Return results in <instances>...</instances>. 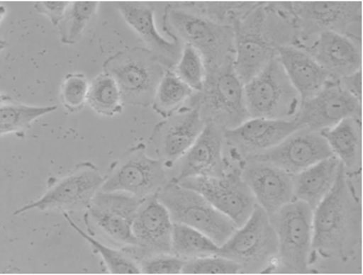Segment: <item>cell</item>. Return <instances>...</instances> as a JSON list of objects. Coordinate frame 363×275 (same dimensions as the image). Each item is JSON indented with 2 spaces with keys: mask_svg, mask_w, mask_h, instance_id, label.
I'll list each match as a JSON object with an SVG mask.
<instances>
[{
  "mask_svg": "<svg viewBox=\"0 0 363 275\" xmlns=\"http://www.w3.org/2000/svg\"><path fill=\"white\" fill-rule=\"evenodd\" d=\"M361 241L362 205L341 164L334 186L313 210L312 250L347 261L359 253Z\"/></svg>",
  "mask_w": 363,
  "mask_h": 275,
  "instance_id": "obj_1",
  "label": "cell"
},
{
  "mask_svg": "<svg viewBox=\"0 0 363 275\" xmlns=\"http://www.w3.org/2000/svg\"><path fill=\"white\" fill-rule=\"evenodd\" d=\"M164 28L172 38L192 45L201 54L206 73L215 71L235 56L233 26L208 18L192 5L167 6Z\"/></svg>",
  "mask_w": 363,
  "mask_h": 275,
  "instance_id": "obj_2",
  "label": "cell"
},
{
  "mask_svg": "<svg viewBox=\"0 0 363 275\" xmlns=\"http://www.w3.org/2000/svg\"><path fill=\"white\" fill-rule=\"evenodd\" d=\"M189 108H196L205 123H215L223 130H231L248 120L245 85L235 69V56L215 71L206 73L204 89L194 92Z\"/></svg>",
  "mask_w": 363,
  "mask_h": 275,
  "instance_id": "obj_3",
  "label": "cell"
},
{
  "mask_svg": "<svg viewBox=\"0 0 363 275\" xmlns=\"http://www.w3.org/2000/svg\"><path fill=\"white\" fill-rule=\"evenodd\" d=\"M167 67L147 48H128L106 60L104 73L115 79L123 103L152 104Z\"/></svg>",
  "mask_w": 363,
  "mask_h": 275,
  "instance_id": "obj_4",
  "label": "cell"
},
{
  "mask_svg": "<svg viewBox=\"0 0 363 275\" xmlns=\"http://www.w3.org/2000/svg\"><path fill=\"white\" fill-rule=\"evenodd\" d=\"M245 99L250 118H296L301 104V96L289 82L278 55L245 84Z\"/></svg>",
  "mask_w": 363,
  "mask_h": 275,
  "instance_id": "obj_5",
  "label": "cell"
},
{
  "mask_svg": "<svg viewBox=\"0 0 363 275\" xmlns=\"http://www.w3.org/2000/svg\"><path fill=\"white\" fill-rule=\"evenodd\" d=\"M156 197L167 208L173 223L185 224L204 232L219 247L238 230V225L201 193L179 182H167Z\"/></svg>",
  "mask_w": 363,
  "mask_h": 275,
  "instance_id": "obj_6",
  "label": "cell"
},
{
  "mask_svg": "<svg viewBox=\"0 0 363 275\" xmlns=\"http://www.w3.org/2000/svg\"><path fill=\"white\" fill-rule=\"evenodd\" d=\"M218 255L241 266V273H259L278 257V237L267 212L256 204L242 227L219 248Z\"/></svg>",
  "mask_w": 363,
  "mask_h": 275,
  "instance_id": "obj_7",
  "label": "cell"
},
{
  "mask_svg": "<svg viewBox=\"0 0 363 275\" xmlns=\"http://www.w3.org/2000/svg\"><path fill=\"white\" fill-rule=\"evenodd\" d=\"M235 34V69L245 85L278 55L267 24V9L254 5L231 23Z\"/></svg>",
  "mask_w": 363,
  "mask_h": 275,
  "instance_id": "obj_8",
  "label": "cell"
},
{
  "mask_svg": "<svg viewBox=\"0 0 363 275\" xmlns=\"http://www.w3.org/2000/svg\"><path fill=\"white\" fill-rule=\"evenodd\" d=\"M271 218L278 237V259L287 273H306L312 252L313 210L304 201H289Z\"/></svg>",
  "mask_w": 363,
  "mask_h": 275,
  "instance_id": "obj_9",
  "label": "cell"
},
{
  "mask_svg": "<svg viewBox=\"0 0 363 275\" xmlns=\"http://www.w3.org/2000/svg\"><path fill=\"white\" fill-rule=\"evenodd\" d=\"M178 182L201 193L223 215L229 217L238 228L248 220L255 208V198L238 169L225 172L222 176H196Z\"/></svg>",
  "mask_w": 363,
  "mask_h": 275,
  "instance_id": "obj_10",
  "label": "cell"
},
{
  "mask_svg": "<svg viewBox=\"0 0 363 275\" xmlns=\"http://www.w3.org/2000/svg\"><path fill=\"white\" fill-rule=\"evenodd\" d=\"M145 199L125 192L99 191L87 208L86 220L96 231L124 248L136 246L133 224Z\"/></svg>",
  "mask_w": 363,
  "mask_h": 275,
  "instance_id": "obj_11",
  "label": "cell"
},
{
  "mask_svg": "<svg viewBox=\"0 0 363 275\" xmlns=\"http://www.w3.org/2000/svg\"><path fill=\"white\" fill-rule=\"evenodd\" d=\"M167 182L162 161L149 157L145 147L138 145L125 152L111 173L105 178L101 191H119L145 199L157 194Z\"/></svg>",
  "mask_w": 363,
  "mask_h": 275,
  "instance_id": "obj_12",
  "label": "cell"
},
{
  "mask_svg": "<svg viewBox=\"0 0 363 275\" xmlns=\"http://www.w3.org/2000/svg\"><path fill=\"white\" fill-rule=\"evenodd\" d=\"M105 176L93 164H79L71 174L60 179L49 187L38 201L24 205L15 212V216L29 210H62L80 211L89 208L93 198L101 191Z\"/></svg>",
  "mask_w": 363,
  "mask_h": 275,
  "instance_id": "obj_13",
  "label": "cell"
},
{
  "mask_svg": "<svg viewBox=\"0 0 363 275\" xmlns=\"http://www.w3.org/2000/svg\"><path fill=\"white\" fill-rule=\"evenodd\" d=\"M361 101L342 89L338 79H333L315 97L301 101V108L294 119L301 129L305 128L315 133H322L345 118L361 120Z\"/></svg>",
  "mask_w": 363,
  "mask_h": 275,
  "instance_id": "obj_14",
  "label": "cell"
},
{
  "mask_svg": "<svg viewBox=\"0 0 363 275\" xmlns=\"http://www.w3.org/2000/svg\"><path fill=\"white\" fill-rule=\"evenodd\" d=\"M333 155L328 142L320 133L301 128L278 145L248 157L245 161L273 164L289 174L294 175Z\"/></svg>",
  "mask_w": 363,
  "mask_h": 275,
  "instance_id": "obj_15",
  "label": "cell"
},
{
  "mask_svg": "<svg viewBox=\"0 0 363 275\" xmlns=\"http://www.w3.org/2000/svg\"><path fill=\"white\" fill-rule=\"evenodd\" d=\"M289 12L296 35L312 36L325 31L345 35L354 24H361V3H289L282 4Z\"/></svg>",
  "mask_w": 363,
  "mask_h": 275,
  "instance_id": "obj_16",
  "label": "cell"
},
{
  "mask_svg": "<svg viewBox=\"0 0 363 275\" xmlns=\"http://www.w3.org/2000/svg\"><path fill=\"white\" fill-rule=\"evenodd\" d=\"M173 225L167 208L156 194L145 198L133 224L136 246L123 250L138 262L152 255L171 254Z\"/></svg>",
  "mask_w": 363,
  "mask_h": 275,
  "instance_id": "obj_17",
  "label": "cell"
},
{
  "mask_svg": "<svg viewBox=\"0 0 363 275\" xmlns=\"http://www.w3.org/2000/svg\"><path fill=\"white\" fill-rule=\"evenodd\" d=\"M241 176L252 191L256 204L271 217L293 197V175L273 164L259 161H245Z\"/></svg>",
  "mask_w": 363,
  "mask_h": 275,
  "instance_id": "obj_18",
  "label": "cell"
},
{
  "mask_svg": "<svg viewBox=\"0 0 363 275\" xmlns=\"http://www.w3.org/2000/svg\"><path fill=\"white\" fill-rule=\"evenodd\" d=\"M301 129L296 119L249 118L240 127L224 131L225 141L238 152V157H247L266 152L278 145L294 131Z\"/></svg>",
  "mask_w": 363,
  "mask_h": 275,
  "instance_id": "obj_19",
  "label": "cell"
},
{
  "mask_svg": "<svg viewBox=\"0 0 363 275\" xmlns=\"http://www.w3.org/2000/svg\"><path fill=\"white\" fill-rule=\"evenodd\" d=\"M205 124L199 111L189 108L157 124L152 133V143L160 160L175 162L182 159L204 130Z\"/></svg>",
  "mask_w": 363,
  "mask_h": 275,
  "instance_id": "obj_20",
  "label": "cell"
},
{
  "mask_svg": "<svg viewBox=\"0 0 363 275\" xmlns=\"http://www.w3.org/2000/svg\"><path fill=\"white\" fill-rule=\"evenodd\" d=\"M224 130L215 123L205 124L204 130L182 157L180 173L174 181L196 176H222L225 173L223 157Z\"/></svg>",
  "mask_w": 363,
  "mask_h": 275,
  "instance_id": "obj_21",
  "label": "cell"
},
{
  "mask_svg": "<svg viewBox=\"0 0 363 275\" xmlns=\"http://www.w3.org/2000/svg\"><path fill=\"white\" fill-rule=\"evenodd\" d=\"M123 18L138 33L147 49L162 62L167 69L175 67L182 56V42L178 38L167 41L160 34L154 21V8L143 3H117L116 4Z\"/></svg>",
  "mask_w": 363,
  "mask_h": 275,
  "instance_id": "obj_22",
  "label": "cell"
},
{
  "mask_svg": "<svg viewBox=\"0 0 363 275\" xmlns=\"http://www.w3.org/2000/svg\"><path fill=\"white\" fill-rule=\"evenodd\" d=\"M312 57L334 79H341L361 69L359 45L347 35L325 31L310 49Z\"/></svg>",
  "mask_w": 363,
  "mask_h": 275,
  "instance_id": "obj_23",
  "label": "cell"
},
{
  "mask_svg": "<svg viewBox=\"0 0 363 275\" xmlns=\"http://www.w3.org/2000/svg\"><path fill=\"white\" fill-rule=\"evenodd\" d=\"M278 57L301 96V101H308L320 92L333 77L312 57L311 54L294 45H284L278 49Z\"/></svg>",
  "mask_w": 363,
  "mask_h": 275,
  "instance_id": "obj_24",
  "label": "cell"
},
{
  "mask_svg": "<svg viewBox=\"0 0 363 275\" xmlns=\"http://www.w3.org/2000/svg\"><path fill=\"white\" fill-rule=\"evenodd\" d=\"M340 167L341 162L333 155L293 175V197L315 210L334 186Z\"/></svg>",
  "mask_w": 363,
  "mask_h": 275,
  "instance_id": "obj_25",
  "label": "cell"
},
{
  "mask_svg": "<svg viewBox=\"0 0 363 275\" xmlns=\"http://www.w3.org/2000/svg\"><path fill=\"white\" fill-rule=\"evenodd\" d=\"M334 157H337L347 173L359 172L361 169V120L345 118L335 127L323 130Z\"/></svg>",
  "mask_w": 363,
  "mask_h": 275,
  "instance_id": "obj_26",
  "label": "cell"
},
{
  "mask_svg": "<svg viewBox=\"0 0 363 275\" xmlns=\"http://www.w3.org/2000/svg\"><path fill=\"white\" fill-rule=\"evenodd\" d=\"M220 247L201 231L185 224L174 223L171 254L184 260L218 255Z\"/></svg>",
  "mask_w": 363,
  "mask_h": 275,
  "instance_id": "obj_27",
  "label": "cell"
},
{
  "mask_svg": "<svg viewBox=\"0 0 363 275\" xmlns=\"http://www.w3.org/2000/svg\"><path fill=\"white\" fill-rule=\"evenodd\" d=\"M193 94L194 91L182 82L174 72L167 69L156 89L152 108L159 115L168 118L189 103Z\"/></svg>",
  "mask_w": 363,
  "mask_h": 275,
  "instance_id": "obj_28",
  "label": "cell"
},
{
  "mask_svg": "<svg viewBox=\"0 0 363 275\" xmlns=\"http://www.w3.org/2000/svg\"><path fill=\"white\" fill-rule=\"evenodd\" d=\"M87 104L96 113L105 117L122 113V94L115 79L106 73L93 79L89 84Z\"/></svg>",
  "mask_w": 363,
  "mask_h": 275,
  "instance_id": "obj_29",
  "label": "cell"
},
{
  "mask_svg": "<svg viewBox=\"0 0 363 275\" xmlns=\"http://www.w3.org/2000/svg\"><path fill=\"white\" fill-rule=\"evenodd\" d=\"M1 135L19 133L31 127L36 119L55 111L57 106H29L3 98L1 101Z\"/></svg>",
  "mask_w": 363,
  "mask_h": 275,
  "instance_id": "obj_30",
  "label": "cell"
},
{
  "mask_svg": "<svg viewBox=\"0 0 363 275\" xmlns=\"http://www.w3.org/2000/svg\"><path fill=\"white\" fill-rule=\"evenodd\" d=\"M96 1H73L68 6L62 22L57 26L61 41L65 45H74L82 38L93 16L98 10Z\"/></svg>",
  "mask_w": 363,
  "mask_h": 275,
  "instance_id": "obj_31",
  "label": "cell"
},
{
  "mask_svg": "<svg viewBox=\"0 0 363 275\" xmlns=\"http://www.w3.org/2000/svg\"><path fill=\"white\" fill-rule=\"evenodd\" d=\"M65 218L67 220L68 223L71 224V227L78 232L82 237L85 238L89 245L94 248L96 253L99 254L105 264L108 266V271L112 274H140L142 273L141 267L138 264V261L130 257L125 250H117L105 246L101 242L98 241L96 238H93L91 235L82 231L77 224L72 220L71 217L67 213H65Z\"/></svg>",
  "mask_w": 363,
  "mask_h": 275,
  "instance_id": "obj_32",
  "label": "cell"
},
{
  "mask_svg": "<svg viewBox=\"0 0 363 275\" xmlns=\"http://www.w3.org/2000/svg\"><path fill=\"white\" fill-rule=\"evenodd\" d=\"M174 73L194 92H201L204 89L206 80L204 60L192 45H184L182 56L175 64Z\"/></svg>",
  "mask_w": 363,
  "mask_h": 275,
  "instance_id": "obj_33",
  "label": "cell"
},
{
  "mask_svg": "<svg viewBox=\"0 0 363 275\" xmlns=\"http://www.w3.org/2000/svg\"><path fill=\"white\" fill-rule=\"evenodd\" d=\"M89 84L91 82L82 73L66 75L60 89V99L63 108L69 112L82 111L87 104Z\"/></svg>",
  "mask_w": 363,
  "mask_h": 275,
  "instance_id": "obj_34",
  "label": "cell"
},
{
  "mask_svg": "<svg viewBox=\"0 0 363 275\" xmlns=\"http://www.w3.org/2000/svg\"><path fill=\"white\" fill-rule=\"evenodd\" d=\"M184 274H236L241 273V266L228 257L220 255L198 257L186 260Z\"/></svg>",
  "mask_w": 363,
  "mask_h": 275,
  "instance_id": "obj_35",
  "label": "cell"
},
{
  "mask_svg": "<svg viewBox=\"0 0 363 275\" xmlns=\"http://www.w3.org/2000/svg\"><path fill=\"white\" fill-rule=\"evenodd\" d=\"M186 260L173 254H159L138 261L143 274H180Z\"/></svg>",
  "mask_w": 363,
  "mask_h": 275,
  "instance_id": "obj_36",
  "label": "cell"
},
{
  "mask_svg": "<svg viewBox=\"0 0 363 275\" xmlns=\"http://www.w3.org/2000/svg\"><path fill=\"white\" fill-rule=\"evenodd\" d=\"M69 4L71 3L68 1H41L35 4V9L42 15L47 16L52 23V26L57 28L60 23L62 22Z\"/></svg>",
  "mask_w": 363,
  "mask_h": 275,
  "instance_id": "obj_37",
  "label": "cell"
},
{
  "mask_svg": "<svg viewBox=\"0 0 363 275\" xmlns=\"http://www.w3.org/2000/svg\"><path fill=\"white\" fill-rule=\"evenodd\" d=\"M342 89H345L348 94H352L357 101L362 99V72L359 71L338 79Z\"/></svg>",
  "mask_w": 363,
  "mask_h": 275,
  "instance_id": "obj_38",
  "label": "cell"
}]
</instances>
